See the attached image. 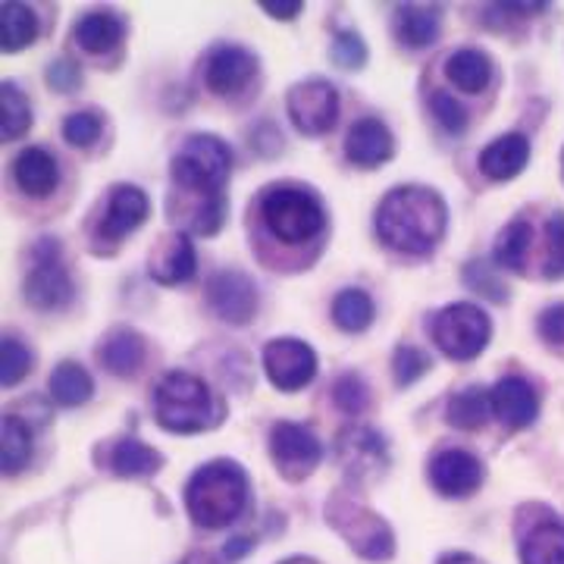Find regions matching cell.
I'll use <instances>...</instances> for the list:
<instances>
[{
  "label": "cell",
  "mask_w": 564,
  "mask_h": 564,
  "mask_svg": "<svg viewBox=\"0 0 564 564\" xmlns=\"http://www.w3.org/2000/svg\"><path fill=\"white\" fill-rule=\"evenodd\" d=\"M229 166L232 151L217 135H188L173 158V182L198 202V214L188 223L202 236L220 232L226 217L223 185L229 180Z\"/></svg>",
  "instance_id": "1"
},
{
  "label": "cell",
  "mask_w": 564,
  "mask_h": 564,
  "mask_svg": "<svg viewBox=\"0 0 564 564\" xmlns=\"http://www.w3.org/2000/svg\"><path fill=\"white\" fill-rule=\"evenodd\" d=\"M448 226L445 202L423 185L392 188L377 210V232L383 245L404 254H430Z\"/></svg>",
  "instance_id": "2"
},
{
  "label": "cell",
  "mask_w": 564,
  "mask_h": 564,
  "mask_svg": "<svg viewBox=\"0 0 564 564\" xmlns=\"http://www.w3.org/2000/svg\"><path fill=\"white\" fill-rule=\"evenodd\" d=\"M496 261L514 273L564 280V214H549L540 229L527 217L508 223L496 242Z\"/></svg>",
  "instance_id": "3"
},
{
  "label": "cell",
  "mask_w": 564,
  "mask_h": 564,
  "mask_svg": "<svg viewBox=\"0 0 564 564\" xmlns=\"http://www.w3.org/2000/svg\"><path fill=\"white\" fill-rule=\"evenodd\" d=\"M248 502V477L236 462H210L185 486V505L198 527L217 530L232 524Z\"/></svg>",
  "instance_id": "4"
},
{
  "label": "cell",
  "mask_w": 564,
  "mask_h": 564,
  "mask_svg": "<svg viewBox=\"0 0 564 564\" xmlns=\"http://www.w3.org/2000/svg\"><path fill=\"white\" fill-rule=\"evenodd\" d=\"M226 404L202 377L192 373H166L154 389V417L170 433H202L220 426Z\"/></svg>",
  "instance_id": "5"
},
{
  "label": "cell",
  "mask_w": 564,
  "mask_h": 564,
  "mask_svg": "<svg viewBox=\"0 0 564 564\" xmlns=\"http://www.w3.org/2000/svg\"><path fill=\"white\" fill-rule=\"evenodd\" d=\"M261 217L267 229L285 245H302L314 239L326 223L314 192L299 185H273L261 198Z\"/></svg>",
  "instance_id": "6"
},
{
  "label": "cell",
  "mask_w": 564,
  "mask_h": 564,
  "mask_svg": "<svg viewBox=\"0 0 564 564\" xmlns=\"http://www.w3.org/2000/svg\"><path fill=\"white\" fill-rule=\"evenodd\" d=\"M326 521L367 562L392 558V552H395L392 530L380 514L367 511L364 505L348 502V499H333V505L326 508Z\"/></svg>",
  "instance_id": "7"
},
{
  "label": "cell",
  "mask_w": 564,
  "mask_h": 564,
  "mask_svg": "<svg viewBox=\"0 0 564 564\" xmlns=\"http://www.w3.org/2000/svg\"><path fill=\"white\" fill-rule=\"evenodd\" d=\"M492 336V323L477 304H448L433 317V343L455 361L477 358Z\"/></svg>",
  "instance_id": "8"
},
{
  "label": "cell",
  "mask_w": 564,
  "mask_h": 564,
  "mask_svg": "<svg viewBox=\"0 0 564 564\" xmlns=\"http://www.w3.org/2000/svg\"><path fill=\"white\" fill-rule=\"evenodd\" d=\"M73 299V282L61 261L57 242H39L32 251V270L25 276V302L39 311H57Z\"/></svg>",
  "instance_id": "9"
},
{
  "label": "cell",
  "mask_w": 564,
  "mask_h": 564,
  "mask_svg": "<svg viewBox=\"0 0 564 564\" xmlns=\"http://www.w3.org/2000/svg\"><path fill=\"white\" fill-rule=\"evenodd\" d=\"M270 455L285 480H304L321 464L323 445L302 423L280 421L270 430Z\"/></svg>",
  "instance_id": "10"
},
{
  "label": "cell",
  "mask_w": 564,
  "mask_h": 564,
  "mask_svg": "<svg viewBox=\"0 0 564 564\" xmlns=\"http://www.w3.org/2000/svg\"><path fill=\"white\" fill-rule=\"evenodd\" d=\"M289 117L304 135H323L339 120V95L329 82L307 79L289 91Z\"/></svg>",
  "instance_id": "11"
},
{
  "label": "cell",
  "mask_w": 564,
  "mask_h": 564,
  "mask_svg": "<svg viewBox=\"0 0 564 564\" xmlns=\"http://www.w3.org/2000/svg\"><path fill=\"white\" fill-rule=\"evenodd\" d=\"M263 367L276 389L299 392L317 377V355L302 339H273L263 348Z\"/></svg>",
  "instance_id": "12"
},
{
  "label": "cell",
  "mask_w": 564,
  "mask_h": 564,
  "mask_svg": "<svg viewBox=\"0 0 564 564\" xmlns=\"http://www.w3.org/2000/svg\"><path fill=\"white\" fill-rule=\"evenodd\" d=\"M207 304L223 323L242 326L258 314V285L239 270H223L207 282Z\"/></svg>",
  "instance_id": "13"
},
{
  "label": "cell",
  "mask_w": 564,
  "mask_h": 564,
  "mask_svg": "<svg viewBox=\"0 0 564 564\" xmlns=\"http://www.w3.org/2000/svg\"><path fill=\"white\" fill-rule=\"evenodd\" d=\"M336 458H339V467L345 474L355 477V480L377 477L389 464L386 440L370 426H348L343 436L336 440Z\"/></svg>",
  "instance_id": "14"
},
{
  "label": "cell",
  "mask_w": 564,
  "mask_h": 564,
  "mask_svg": "<svg viewBox=\"0 0 564 564\" xmlns=\"http://www.w3.org/2000/svg\"><path fill=\"white\" fill-rule=\"evenodd\" d=\"M254 73H258V61L251 51H245L239 44H220L207 57L204 82L214 95L232 98V95H242L248 82L254 79Z\"/></svg>",
  "instance_id": "15"
},
{
  "label": "cell",
  "mask_w": 564,
  "mask_h": 564,
  "mask_svg": "<svg viewBox=\"0 0 564 564\" xmlns=\"http://www.w3.org/2000/svg\"><path fill=\"white\" fill-rule=\"evenodd\" d=\"M148 195L139 185H113L110 198H107V210H104L101 223H98V242H120L129 232H135L141 223L148 220Z\"/></svg>",
  "instance_id": "16"
},
{
  "label": "cell",
  "mask_w": 564,
  "mask_h": 564,
  "mask_svg": "<svg viewBox=\"0 0 564 564\" xmlns=\"http://www.w3.org/2000/svg\"><path fill=\"white\" fill-rule=\"evenodd\" d=\"M430 484L436 486V492H443V496L464 499L484 484V464L470 452L445 448V452H436L430 462Z\"/></svg>",
  "instance_id": "17"
},
{
  "label": "cell",
  "mask_w": 564,
  "mask_h": 564,
  "mask_svg": "<svg viewBox=\"0 0 564 564\" xmlns=\"http://www.w3.org/2000/svg\"><path fill=\"white\" fill-rule=\"evenodd\" d=\"M489 402H492V414L505 426H511V430H524L540 414V395L521 377H505V380H499V383L492 386V392H489Z\"/></svg>",
  "instance_id": "18"
},
{
  "label": "cell",
  "mask_w": 564,
  "mask_h": 564,
  "mask_svg": "<svg viewBox=\"0 0 564 564\" xmlns=\"http://www.w3.org/2000/svg\"><path fill=\"white\" fill-rule=\"evenodd\" d=\"M148 267H151V276L163 285H182L195 276V267H198L195 245L185 232H170L154 245Z\"/></svg>",
  "instance_id": "19"
},
{
  "label": "cell",
  "mask_w": 564,
  "mask_h": 564,
  "mask_svg": "<svg viewBox=\"0 0 564 564\" xmlns=\"http://www.w3.org/2000/svg\"><path fill=\"white\" fill-rule=\"evenodd\" d=\"M521 562L564 564V521L540 508V521L521 527Z\"/></svg>",
  "instance_id": "20"
},
{
  "label": "cell",
  "mask_w": 564,
  "mask_h": 564,
  "mask_svg": "<svg viewBox=\"0 0 564 564\" xmlns=\"http://www.w3.org/2000/svg\"><path fill=\"white\" fill-rule=\"evenodd\" d=\"M392 154H395V139L386 129V122L373 120V117L358 120L345 135V158L358 166H380Z\"/></svg>",
  "instance_id": "21"
},
{
  "label": "cell",
  "mask_w": 564,
  "mask_h": 564,
  "mask_svg": "<svg viewBox=\"0 0 564 564\" xmlns=\"http://www.w3.org/2000/svg\"><path fill=\"white\" fill-rule=\"evenodd\" d=\"M440 25H443V10L440 7H423V3H402L395 10V39L408 51H421L430 47L440 39Z\"/></svg>",
  "instance_id": "22"
},
{
  "label": "cell",
  "mask_w": 564,
  "mask_h": 564,
  "mask_svg": "<svg viewBox=\"0 0 564 564\" xmlns=\"http://www.w3.org/2000/svg\"><path fill=\"white\" fill-rule=\"evenodd\" d=\"M13 180L25 195L44 198V195H51L57 188L61 170H57V161L44 148H25V151H20V158L13 161Z\"/></svg>",
  "instance_id": "23"
},
{
  "label": "cell",
  "mask_w": 564,
  "mask_h": 564,
  "mask_svg": "<svg viewBox=\"0 0 564 564\" xmlns=\"http://www.w3.org/2000/svg\"><path fill=\"white\" fill-rule=\"evenodd\" d=\"M527 161H530V141L518 132H511V135H502L492 144H486L484 154H480V170L489 180L505 182L514 180L527 166Z\"/></svg>",
  "instance_id": "24"
},
{
  "label": "cell",
  "mask_w": 564,
  "mask_h": 564,
  "mask_svg": "<svg viewBox=\"0 0 564 564\" xmlns=\"http://www.w3.org/2000/svg\"><path fill=\"white\" fill-rule=\"evenodd\" d=\"M122 35H126V22L110 10L85 13L73 29V41L79 44L85 54H107V51H113L120 44Z\"/></svg>",
  "instance_id": "25"
},
{
  "label": "cell",
  "mask_w": 564,
  "mask_h": 564,
  "mask_svg": "<svg viewBox=\"0 0 564 564\" xmlns=\"http://www.w3.org/2000/svg\"><path fill=\"white\" fill-rule=\"evenodd\" d=\"M98 358L113 377H135L144 364V339L135 329H113L98 348Z\"/></svg>",
  "instance_id": "26"
},
{
  "label": "cell",
  "mask_w": 564,
  "mask_h": 564,
  "mask_svg": "<svg viewBox=\"0 0 564 564\" xmlns=\"http://www.w3.org/2000/svg\"><path fill=\"white\" fill-rule=\"evenodd\" d=\"M445 76L455 88H462L467 95H480V91H486V85L492 82V63H489L484 51L464 47V51H455L445 61Z\"/></svg>",
  "instance_id": "27"
},
{
  "label": "cell",
  "mask_w": 564,
  "mask_h": 564,
  "mask_svg": "<svg viewBox=\"0 0 564 564\" xmlns=\"http://www.w3.org/2000/svg\"><path fill=\"white\" fill-rule=\"evenodd\" d=\"M51 399L63 408H79L91 399V392H95V383H91V377H88V370L76 361H61L57 364V370L51 373Z\"/></svg>",
  "instance_id": "28"
},
{
  "label": "cell",
  "mask_w": 564,
  "mask_h": 564,
  "mask_svg": "<svg viewBox=\"0 0 564 564\" xmlns=\"http://www.w3.org/2000/svg\"><path fill=\"white\" fill-rule=\"evenodd\" d=\"M39 39V17L25 3H3L0 7V41L7 54H17Z\"/></svg>",
  "instance_id": "29"
},
{
  "label": "cell",
  "mask_w": 564,
  "mask_h": 564,
  "mask_svg": "<svg viewBox=\"0 0 564 564\" xmlns=\"http://www.w3.org/2000/svg\"><path fill=\"white\" fill-rule=\"evenodd\" d=\"M333 321L345 333H364L373 323V302L364 289H345L333 302Z\"/></svg>",
  "instance_id": "30"
},
{
  "label": "cell",
  "mask_w": 564,
  "mask_h": 564,
  "mask_svg": "<svg viewBox=\"0 0 564 564\" xmlns=\"http://www.w3.org/2000/svg\"><path fill=\"white\" fill-rule=\"evenodd\" d=\"M29 462H32V430L17 414H7L3 417V470H7V477H17Z\"/></svg>",
  "instance_id": "31"
},
{
  "label": "cell",
  "mask_w": 564,
  "mask_h": 564,
  "mask_svg": "<svg viewBox=\"0 0 564 564\" xmlns=\"http://www.w3.org/2000/svg\"><path fill=\"white\" fill-rule=\"evenodd\" d=\"M110 464L120 477H144V474H154L163 464V458L151 448V445L139 443V440H122L113 455H110Z\"/></svg>",
  "instance_id": "32"
},
{
  "label": "cell",
  "mask_w": 564,
  "mask_h": 564,
  "mask_svg": "<svg viewBox=\"0 0 564 564\" xmlns=\"http://www.w3.org/2000/svg\"><path fill=\"white\" fill-rule=\"evenodd\" d=\"M492 411V402H489V392L484 389H464L458 392L452 402H448V423L458 426V430H480L486 421V414Z\"/></svg>",
  "instance_id": "33"
},
{
  "label": "cell",
  "mask_w": 564,
  "mask_h": 564,
  "mask_svg": "<svg viewBox=\"0 0 564 564\" xmlns=\"http://www.w3.org/2000/svg\"><path fill=\"white\" fill-rule=\"evenodd\" d=\"M0 126H3V141L20 139L32 126V107L13 82L0 85Z\"/></svg>",
  "instance_id": "34"
},
{
  "label": "cell",
  "mask_w": 564,
  "mask_h": 564,
  "mask_svg": "<svg viewBox=\"0 0 564 564\" xmlns=\"http://www.w3.org/2000/svg\"><path fill=\"white\" fill-rule=\"evenodd\" d=\"M29 370H32V355H29V348L20 343V339H13V336H7L3 339V348H0V383L7 386H17L22 377H29Z\"/></svg>",
  "instance_id": "35"
},
{
  "label": "cell",
  "mask_w": 564,
  "mask_h": 564,
  "mask_svg": "<svg viewBox=\"0 0 564 564\" xmlns=\"http://www.w3.org/2000/svg\"><path fill=\"white\" fill-rule=\"evenodd\" d=\"M333 402L339 404V411L358 417L361 411H367V404H370V389H367V383H364L361 377L345 373V377H339L336 386H333Z\"/></svg>",
  "instance_id": "36"
},
{
  "label": "cell",
  "mask_w": 564,
  "mask_h": 564,
  "mask_svg": "<svg viewBox=\"0 0 564 564\" xmlns=\"http://www.w3.org/2000/svg\"><path fill=\"white\" fill-rule=\"evenodd\" d=\"M392 370H395V383L411 386L430 370V358L414 345H399L395 355H392Z\"/></svg>",
  "instance_id": "37"
},
{
  "label": "cell",
  "mask_w": 564,
  "mask_h": 564,
  "mask_svg": "<svg viewBox=\"0 0 564 564\" xmlns=\"http://www.w3.org/2000/svg\"><path fill=\"white\" fill-rule=\"evenodd\" d=\"M104 122L98 113H91V110H79V113H69L66 122H63V139L69 141V144H76V148H88V144H95L98 135H101Z\"/></svg>",
  "instance_id": "38"
},
{
  "label": "cell",
  "mask_w": 564,
  "mask_h": 564,
  "mask_svg": "<svg viewBox=\"0 0 564 564\" xmlns=\"http://www.w3.org/2000/svg\"><path fill=\"white\" fill-rule=\"evenodd\" d=\"M333 63L343 66V69H361L364 63H367V47H364L358 32L343 29V32L333 35Z\"/></svg>",
  "instance_id": "39"
},
{
  "label": "cell",
  "mask_w": 564,
  "mask_h": 564,
  "mask_svg": "<svg viewBox=\"0 0 564 564\" xmlns=\"http://www.w3.org/2000/svg\"><path fill=\"white\" fill-rule=\"evenodd\" d=\"M464 282H467V289H474L477 295H486L492 302H505L508 299L505 295L508 289L502 285V280H496V273L484 261H470L464 267Z\"/></svg>",
  "instance_id": "40"
},
{
  "label": "cell",
  "mask_w": 564,
  "mask_h": 564,
  "mask_svg": "<svg viewBox=\"0 0 564 564\" xmlns=\"http://www.w3.org/2000/svg\"><path fill=\"white\" fill-rule=\"evenodd\" d=\"M430 110H433V117L440 120L445 132H452V135H462L464 129H467V113L462 110V104L455 101L452 95H445V91H433L430 95Z\"/></svg>",
  "instance_id": "41"
},
{
  "label": "cell",
  "mask_w": 564,
  "mask_h": 564,
  "mask_svg": "<svg viewBox=\"0 0 564 564\" xmlns=\"http://www.w3.org/2000/svg\"><path fill=\"white\" fill-rule=\"evenodd\" d=\"M540 336L549 345H564V304H552L540 314Z\"/></svg>",
  "instance_id": "42"
},
{
  "label": "cell",
  "mask_w": 564,
  "mask_h": 564,
  "mask_svg": "<svg viewBox=\"0 0 564 564\" xmlns=\"http://www.w3.org/2000/svg\"><path fill=\"white\" fill-rule=\"evenodd\" d=\"M47 85L51 88H57V91H76L82 85V76H79V66H73V63H54L51 69H47Z\"/></svg>",
  "instance_id": "43"
},
{
  "label": "cell",
  "mask_w": 564,
  "mask_h": 564,
  "mask_svg": "<svg viewBox=\"0 0 564 564\" xmlns=\"http://www.w3.org/2000/svg\"><path fill=\"white\" fill-rule=\"evenodd\" d=\"M261 10L270 13V17H276V20H295L304 10V3L302 0H263Z\"/></svg>",
  "instance_id": "44"
},
{
  "label": "cell",
  "mask_w": 564,
  "mask_h": 564,
  "mask_svg": "<svg viewBox=\"0 0 564 564\" xmlns=\"http://www.w3.org/2000/svg\"><path fill=\"white\" fill-rule=\"evenodd\" d=\"M223 552H226V558H242L245 552H251V540H232Z\"/></svg>",
  "instance_id": "45"
},
{
  "label": "cell",
  "mask_w": 564,
  "mask_h": 564,
  "mask_svg": "<svg viewBox=\"0 0 564 564\" xmlns=\"http://www.w3.org/2000/svg\"><path fill=\"white\" fill-rule=\"evenodd\" d=\"M440 564H484V562H477L474 555H445Z\"/></svg>",
  "instance_id": "46"
},
{
  "label": "cell",
  "mask_w": 564,
  "mask_h": 564,
  "mask_svg": "<svg viewBox=\"0 0 564 564\" xmlns=\"http://www.w3.org/2000/svg\"><path fill=\"white\" fill-rule=\"evenodd\" d=\"M182 564H217V562H214L210 555H204V552H202V555H188V558H185Z\"/></svg>",
  "instance_id": "47"
},
{
  "label": "cell",
  "mask_w": 564,
  "mask_h": 564,
  "mask_svg": "<svg viewBox=\"0 0 564 564\" xmlns=\"http://www.w3.org/2000/svg\"><path fill=\"white\" fill-rule=\"evenodd\" d=\"M282 564H317L314 558H289V562H282Z\"/></svg>",
  "instance_id": "48"
}]
</instances>
